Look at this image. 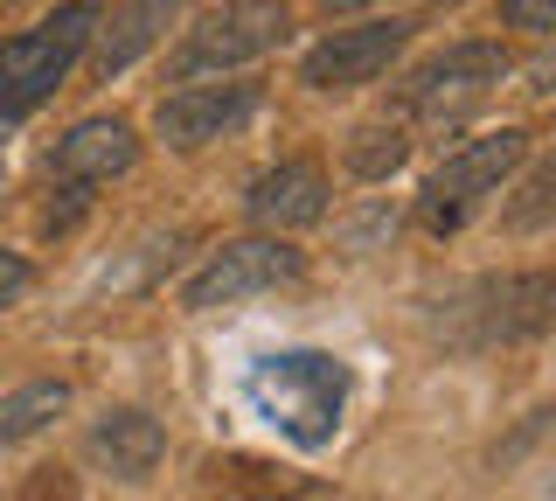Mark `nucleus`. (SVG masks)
I'll use <instances>...</instances> for the list:
<instances>
[{"instance_id":"a211bd4d","label":"nucleus","mask_w":556,"mask_h":501,"mask_svg":"<svg viewBox=\"0 0 556 501\" xmlns=\"http://www.w3.org/2000/svg\"><path fill=\"white\" fill-rule=\"evenodd\" d=\"M28 279H35V272H28V258H22V251H0V306H14V300H22Z\"/></svg>"},{"instance_id":"ddd939ff","label":"nucleus","mask_w":556,"mask_h":501,"mask_svg":"<svg viewBox=\"0 0 556 501\" xmlns=\"http://www.w3.org/2000/svg\"><path fill=\"white\" fill-rule=\"evenodd\" d=\"M243 210H251V223H265V230H306V223L327 216V175L313 161H278L251 181Z\"/></svg>"},{"instance_id":"39448f33","label":"nucleus","mask_w":556,"mask_h":501,"mask_svg":"<svg viewBox=\"0 0 556 501\" xmlns=\"http://www.w3.org/2000/svg\"><path fill=\"white\" fill-rule=\"evenodd\" d=\"M508 77V49L501 42H452L439 57H425L417 71L396 84L410 118H431V126H459L466 112H480L494 98V84Z\"/></svg>"},{"instance_id":"6ab92c4d","label":"nucleus","mask_w":556,"mask_h":501,"mask_svg":"<svg viewBox=\"0 0 556 501\" xmlns=\"http://www.w3.org/2000/svg\"><path fill=\"white\" fill-rule=\"evenodd\" d=\"M341 8H369V0H327V14H341Z\"/></svg>"},{"instance_id":"9b49d317","label":"nucleus","mask_w":556,"mask_h":501,"mask_svg":"<svg viewBox=\"0 0 556 501\" xmlns=\"http://www.w3.org/2000/svg\"><path fill=\"white\" fill-rule=\"evenodd\" d=\"M188 14V0H118L112 14L98 22L91 49H84V63H91V84H112L118 71H132L139 57H147L153 42H167V28Z\"/></svg>"},{"instance_id":"20e7f679","label":"nucleus","mask_w":556,"mask_h":501,"mask_svg":"<svg viewBox=\"0 0 556 501\" xmlns=\"http://www.w3.org/2000/svg\"><path fill=\"white\" fill-rule=\"evenodd\" d=\"M292 36V8L286 0H223L208 8L167 57V77L174 84H195V77H223L237 63H257L265 49H278Z\"/></svg>"},{"instance_id":"f3484780","label":"nucleus","mask_w":556,"mask_h":501,"mask_svg":"<svg viewBox=\"0 0 556 501\" xmlns=\"http://www.w3.org/2000/svg\"><path fill=\"white\" fill-rule=\"evenodd\" d=\"M501 22H508V28H535V36H549V28H556V0H501Z\"/></svg>"},{"instance_id":"423d86ee","label":"nucleus","mask_w":556,"mask_h":501,"mask_svg":"<svg viewBox=\"0 0 556 501\" xmlns=\"http://www.w3.org/2000/svg\"><path fill=\"white\" fill-rule=\"evenodd\" d=\"M521 153H529V133L521 126H501V133H486V140H466L459 153H445V161L431 167L425 196H417L425 230H459V223L521 167Z\"/></svg>"},{"instance_id":"f03ea898","label":"nucleus","mask_w":556,"mask_h":501,"mask_svg":"<svg viewBox=\"0 0 556 501\" xmlns=\"http://www.w3.org/2000/svg\"><path fill=\"white\" fill-rule=\"evenodd\" d=\"M98 22H104V0H63L49 22L0 42V126H22L28 112H42L63 91V77L91 49Z\"/></svg>"},{"instance_id":"6e6552de","label":"nucleus","mask_w":556,"mask_h":501,"mask_svg":"<svg viewBox=\"0 0 556 501\" xmlns=\"http://www.w3.org/2000/svg\"><path fill=\"white\" fill-rule=\"evenodd\" d=\"M404 42H410V22H396V14L362 22V28H334L327 42L306 49L300 84H313V91H355V84H376L396 57H404Z\"/></svg>"},{"instance_id":"dca6fc26","label":"nucleus","mask_w":556,"mask_h":501,"mask_svg":"<svg viewBox=\"0 0 556 501\" xmlns=\"http://www.w3.org/2000/svg\"><path fill=\"white\" fill-rule=\"evenodd\" d=\"M404 153H410V140H404V126H396V118L355 126V133H348V175H362V181H390L396 167H404Z\"/></svg>"},{"instance_id":"0eeeda50","label":"nucleus","mask_w":556,"mask_h":501,"mask_svg":"<svg viewBox=\"0 0 556 501\" xmlns=\"http://www.w3.org/2000/svg\"><path fill=\"white\" fill-rule=\"evenodd\" d=\"M306 258L286 245V237H243V245H223L208 251L195 272L181 279V306L188 314H208V306H237L251 292H271L286 279H300Z\"/></svg>"},{"instance_id":"aec40b11","label":"nucleus","mask_w":556,"mask_h":501,"mask_svg":"<svg viewBox=\"0 0 556 501\" xmlns=\"http://www.w3.org/2000/svg\"><path fill=\"white\" fill-rule=\"evenodd\" d=\"M0 196H8V175H0Z\"/></svg>"},{"instance_id":"9d476101","label":"nucleus","mask_w":556,"mask_h":501,"mask_svg":"<svg viewBox=\"0 0 556 501\" xmlns=\"http://www.w3.org/2000/svg\"><path fill=\"white\" fill-rule=\"evenodd\" d=\"M251 112H257V84H188V91L161 98L153 133H161L174 153H195L208 140H223V133H237Z\"/></svg>"},{"instance_id":"4468645a","label":"nucleus","mask_w":556,"mask_h":501,"mask_svg":"<svg viewBox=\"0 0 556 501\" xmlns=\"http://www.w3.org/2000/svg\"><path fill=\"white\" fill-rule=\"evenodd\" d=\"M70 411V384L63 376H42V384H22L14 397H0V453L8 446L35 439V431H49Z\"/></svg>"},{"instance_id":"412c9836","label":"nucleus","mask_w":556,"mask_h":501,"mask_svg":"<svg viewBox=\"0 0 556 501\" xmlns=\"http://www.w3.org/2000/svg\"><path fill=\"white\" fill-rule=\"evenodd\" d=\"M0 140H8V126H0Z\"/></svg>"},{"instance_id":"7ed1b4c3","label":"nucleus","mask_w":556,"mask_h":501,"mask_svg":"<svg viewBox=\"0 0 556 501\" xmlns=\"http://www.w3.org/2000/svg\"><path fill=\"white\" fill-rule=\"evenodd\" d=\"M556 327V272H508L480 279L459 306H445V341L452 349H515Z\"/></svg>"},{"instance_id":"2eb2a0df","label":"nucleus","mask_w":556,"mask_h":501,"mask_svg":"<svg viewBox=\"0 0 556 501\" xmlns=\"http://www.w3.org/2000/svg\"><path fill=\"white\" fill-rule=\"evenodd\" d=\"M501 230H515V237H529V230H556V147L515 181V196L501 202Z\"/></svg>"},{"instance_id":"1a4fd4ad","label":"nucleus","mask_w":556,"mask_h":501,"mask_svg":"<svg viewBox=\"0 0 556 501\" xmlns=\"http://www.w3.org/2000/svg\"><path fill=\"white\" fill-rule=\"evenodd\" d=\"M139 161V133L126 118H84L70 126L56 147H49V188H70V196H91V188L118 181Z\"/></svg>"},{"instance_id":"f8f14e48","label":"nucleus","mask_w":556,"mask_h":501,"mask_svg":"<svg viewBox=\"0 0 556 501\" xmlns=\"http://www.w3.org/2000/svg\"><path fill=\"white\" fill-rule=\"evenodd\" d=\"M84 453H91L112 480H147L153 466L167 460V431H161V418H153V411L118 404V411H104V418L91 425Z\"/></svg>"},{"instance_id":"f257e3e1","label":"nucleus","mask_w":556,"mask_h":501,"mask_svg":"<svg viewBox=\"0 0 556 501\" xmlns=\"http://www.w3.org/2000/svg\"><path fill=\"white\" fill-rule=\"evenodd\" d=\"M243 390H251V404L265 411L292 446L320 453L341 431V411H348V362L327 355V349H278V355L251 362Z\"/></svg>"}]
</instances>
